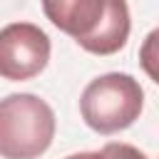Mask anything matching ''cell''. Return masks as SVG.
<instances>
[{
  "label": "cell",
  "mask_w": 159,
  "mask_h": 159,
  "mask_svg": "<svg viewBox=\"0 0 159 159\" xmlns=\"http://www.w3.org/2000/svg\"><path fill=\"white\" fill-rule=\"evenodd\" d=\"M144 107L142 84L127 72H107L94 77L80 97V112L89 129L114 134L132 127Z\"/></svg>",
  "instance_id": "3"
},
{
  "label": "cell",
  "mask_w": 159,
  "mask_h": 159,
  "mask_svg": "<svg viewBox=\"0 0 159 159\" xmlns=\"http://www.w3.org/2000/svg\"><path fill=\"white\" fill-rule=\"evenodd\" d=\"M42 12L92 55L119 52L132 30L124 0H45Z\"/></svg>",
  "instance_id": "1"
},
{
  "label": "cell",
  "mask_w": 159,
  "mask_h": 159,
  "mask_svg": "<svg viewBox=\"0 0 159 159\" xmlns=\"http://www.w3.org/2000/svg\"><path fill=\"white\" fill-rule=\"evenodd\" d=\"M87 154H89V152H80V154H70V157H65V159H87Z\"/></svg>",
  "instance_id": "7"
},
{
  "label": "cell",
  "mask_w": 159,
  "mask_h": 159,
  "mask_svg": "<svg viewBox=\"0 0 159 159\" xmlns=\"http://www.w3.org/2000/svg\"><path fill=\"white\" fill-rule=\"evenodd\" d=\"M87 159H147V154L139 152V149L132 147V144L109 142V144H104L99 152H89Z\"/></svg>",
  "instance_id": "6"
},
{
  "label": "cell",
  "mask_w": 159,
  "mask_h": 159,
  "mask_svg": "<svg viewBox=\"0 0 159 159\" xmlns=\"http://www.w3.org/2000/svg\"><path fill=\"white\" fill-rule=\"evenodd\" d=\"M139 65L147 72V77L159 84V27H154L144 37V42L139 47Z\"/></svg>",
  "instance_id": "5"
},
{
  "label": "cell",
  "mask_w": 159,
  "mask_h": 159,
  "mask_svg": "<svg viewBox=\"0 0 159 159\" xmlns=\"http://www.w3.org/2000/svg\"><path fill=\"white\" fill-rule=\"evenodd\" d=\"M50 37L35 22H10L0 30V77L22 82L37 77L50 62Z\"/></svg>",
  "instance_id": "4"
},
{
  "label": "cell",
  "mask_w": 159,
  "mask_h": 159,
  "mask_svg": "<svg viewBox=\"0 0 159 159\" xmlns=\"http://www.w3.org/2000/svg\"><path fill=\"white\" fill-rule=\"evenodd\" d=\"M52 107L32 94L15 92L0 99V157L2 159H37L55 139Z\"/></svg>",
  "instance_id": "2"
}]
</instances>
